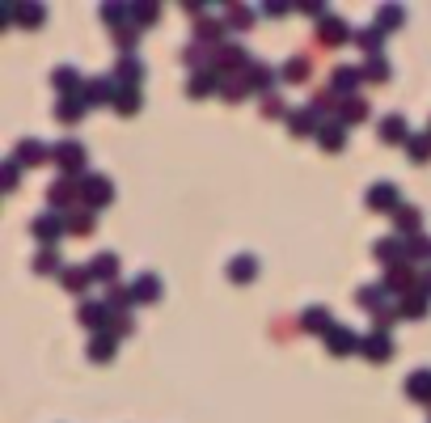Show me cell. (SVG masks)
Wrapping results in <instances>:
<instances>
[{
  "instance_id": "6da1fadb",
  "label": "cell",
  "mask_w": 431,
  "mask_h": 423,
  "mask_svg": "<svg viewBox=\"0 0 431 423\" xmlns=\"http://www.w3.org/2000/svg\"><path fill=\"white\" fill-rule=\"evenodd\" d=\"M368 208H372V212H398V208H402V203H398V186H394V182L368 186Z\"/></svg>"
},
{
  "instance_id": "7a4b0ae2",
  "label": "cell",
  "mask_w": 431,
  "mask_h": 423,
  "mask_svg": "<svg viewBox=\"0 0 431 423\" xmlns=\"http://www.w3.org/2000/svg\"><path fill=\"white\" fill-rule=\"evenodd\" d=\"M220 89V72L216 68H199L190 81H186V93L190 97H207V93H216Z\"/></svg>"
},
{
  "instance_id": "3957f363",
  "label": "cell",
  "mask_w": 431,
  "mask_h": 423,
  "mask_svg": "<svg viewBox=\"0 0 431 423\" xmlns=\"http://www.w3.org/2000/svg\"><path fill=\"white\" fill-rule=\"evenodd\" d=\"M55 161L72 174V178H80V165H85V148L76 144V140H63L59 148H55Z\"/></svg>"
},
{
  "instance_id": "277c9868",
  "label": "cell",
  "mask_w": 431,
  "mask_h": 423,
  "mask_svg": "<svg viewBox=\"0 0 431 423\" xmlns=\"http://www.w3.org/2000/svg\"><path fill=\"white\" fill-rule=\"evenodd\" d=\"M317 38H322L326 47H339V42H351V25H347L343 17H326V21H322V30H317Z\"/></svg>"
},
{
  "instance_id": "5b68a950",
  "label": "cell",
  "mask_w": 431,
  "mask_h": 423,
  "mask_svg": "<svg viewBox=\"0 0 431 423\" xmlns=\"http://www.w3.org/2000/svg\"><path fill=\"white\" fill-rule=\"evenodd\" d=\"M372 254H377L381 263L398 267V263H406V242H402V237H381V242L372 246Z\"/></svg>"
},
{
  "instance_id": "8992f818",
  "label": "cell",
  "mask_w": 431,
  "mask_h": 423,
  "mask_svg": "<svg viewBox=\"0 0 431 423\" xmlns=\"http://www.w3.org/2000/svg\"><path fill=\"white\" fill-rule=\"evenodd\" d=\"M360 352H364L368 360H377V364H381V360H389V356H394V343H389V335H385V330H372V335L360 343Z\"/></svg>"
},
{
  "instance_id": "52a82bcc",
  "label": "cell",
  "mask_w": 431,
  "mask_h": 423,
  "mask_svg": "<svg viewBox=\"0 0 431 423\" xmlns=\"http://www.w3.org/2000/svg\"><path fill=\"white\" fill-rule=\"evenodd\" d=\"M360 81H364V68H351V64H343V68H334V81H330V89L343 97V93H351Z\"/></svg>"
},
{
  "instance_id": "ba28073f",
  "label": "cell",
  "mask_w": 431,
  "mask_h": 423,
  "mask_svg": "<svg viewBox=\"0 0 431 423\" xmlns=\"http://www.w3.org/2000/svg\"><path fill=\"white\" fill-rule=\"evenodd\" d=\"M419 280H415V267L411 263H398V267H389V275H385V288L389 292H406V288H415Z\"/></svg>"
},
{
  "instance_id": "9c48e42d",
  "label": "cell",
  "mask_w": 431,
  "mask_h": 423,
  "mask_svg": "<svg viewBox=\"0 0 431 423\" xmlns=\"http://www.w3.org/2000/svg\"><path fill=\"white\" fill-rule=\"evenodd\" d=\"M326 352H330V356H347V352H356V335H351L347 326H330V335H326Z\"/></svg>"
},
{
  "instance_id": "30bf717a",
  "label": "cell",
  "mask_w": 431,
  "mask_h": 423,
  "mask_svg": "<svg viewBox=\"0 0 431 423\" xmlns=\"http://www.w3.org/2000/svg\"><path fill=\"white\" fill-rule=\"evenodd\" d=\"M381 140H385V144H411V140H406V119H402V114H385V119H381Z\"/></svg>"
},
{
  "instance_id": "8fae6325",
  "label": "cell",
  "mask_w": 431,
  "mask_h": 423,
  "mask_svg": "<svg viewBox=\"0 0 431 423\" xmlns=\"http://www.w3.org/2000/svg\"><path fill=\"white\" fill-rule=\"evenodd\" d=\"M114 72H119V81H123L127 89H135V85H140V76H144V64H140V55H123Z\"/></svg>"
},
{
  "instance_id": "7c38bea8",
  "label": "cell",
  "mask_w": 431,
  "mask_h": 423,
  "mask_svg": "<svg viewBox=\"0 0 431 423\" xmlns=\"http://www.w3.org/2000/svg\"><path fill=\"white\" fill-rule=\"evenodd\" d=\"M47 199H51L55 208H63V203H72V199H76V178H72V174H63L59 182H51V191H47Z\"/></svg>"
},
{
  "instance_id": "4fadbf2b",
  "label": "cell",
  "mask_w": 431,
  "mask_h": 423,
  "mask_svg": "<svg viewBox=\"0 0 431 423\" xmlns=\"http://www.w3.org/2000/svg\"><path fill=\"white\" fill-rule=\"evenodd\" d=\"M309 72H313V59H309V55H292V59L284 64V81H292V85L309 81Z\"/></svg>"
},
{
  "instance_id": "5bb4252c",
  "label": "cell",
  "mask_w": 431,
  "mask_h": 423,
  "mask_svg": "<svg viewBox=\"0 0 431 423\" xmlns=\"http://www.w3.org/2000/svg\"><path fill=\"white\" fill-rule=\"evenodd\" d=\"M110 195H114V186H110L106 178H85V199H89L93 208H102V203H110Z\"/></svg>"
},
{
  "instance_id": "9a60e30c",
  "label": "cell",
  "mask_w": 431,
  "mask_h": 423,
  "mask_svg": "<svg viewBox=\"0 0 431 423\" xmlns=\"http://www.w3.org/2000/svg\"><path fill=\"white\" fill-rule=\"evenodd\" d=\"M63 229H68V225H63L59 216H38V220H34V237H42L47 246H55V237H59Z\"/></svg>"
},
{
  "instance_id": "2e32d148",
  "label": "cell",
  "mask_w": 431,
  "mask_h": 423,
  "mask_svg": "<svg viewBox=\"0 0 431 423\" xmlns=\"http://www.w3.org/2000/svg\"><path fill=\"white\" fill-rule=\"evenodd\" d=\"M317 136H322V148H326V153H339V148L347 144V127H343V123H326Z\"/></svg>"
},
{
  "instance_id": "e0dca14e",
  "label": "cell",
  "mask_w": 431,
  "mask_h": 423,
  "mask_svg": "<svg viewBox=\"0 0 431 423\" xmlns=\"http://www.w3.org/2000/svg\"><path fill=\"white\" fill-rule=\"evenodd\" d=\"M254 271H258V263H254L250 254H241V258H233V263H229V280H233V284H250V280H254Z\"/></svg>"
},
{
  "instance_id": "ac0fdd59",
  "label": "cell",
  "mask_w": 431,
  "mask_h": 423,
  "mask_svg": "<svg viewBox=\"0 0 431 423\" xmlns=\"http://www.w3.org/2000/svg\"><path fill=\"white\" fill-rule=\"evenodd\" d=\"M241 64H245V51H241L237 42H224V47L216 51V72H220V68H241Z\"/></svg>"
},
{
  "instance_id": "d6986e66",
  "label": "cell",
  "mask_w": 431,
  "mask_h": 423,
  "mask_svg": "<svg viewBox=\"0 0 431 423\" xmlns=\"http://www.w3.org/2000/svg\"><path fill=\"white\" fill-rule=\"evenodd\" d=\"M38 161H47V148L38 140H21L17 144V165H38Z\"/></svg>"
},
{
  "instance_id": "ffe728a7",
  "label": "cell",
  "mask_w": 431,
  "mask_h": 423,
  "mask_svg": "<svg viewBox=\"0 0 431 423\" xmlns=\"http://www.w3.org/2000/svg\"><path fill=\"white\" fill-rule=\"evenodd\" d=\"M89 271H93V280H102V284H110V280L119 275V258H114V254H97Z\"/></svg>"
},
{
  "instance_id": "44dd1931",
  "label": "cell",
  "mask_w": 431,
  "mask_h": 423,
  "mask_svg": "<svg viewBox=\"0 0 431 423\" xmlns=\"http://www.w3.org/2000/svg\"><path fill=\"white\" fill-rule=\"evenodd\" d=\"M63 288H72V292H85L89 288V280H93V271L89 267H63Z\"/></svg>"
},
{
  "instance_id": "7402d4cb",
  "label": "cell",
  "mask_w": 431,
  "mask_h": 423,
  "mask_svg": "<svg viewBox=\"0 0 431 423\" xmlns=\"http://www.w3.org/2000/svg\"><path fill=\"white\" fill-rule=\"evenodd\" d=\"M80 322H85V326H106V322H110V305L85 301V305H80Z\"/></svg>"
},
{
  "instance_id": "603a6c76",
  "label": "cell",
  "mask_w": 431,
  "mask_h": 423,
  "mask_svg": "<svg viewBox=\"0 0 431 423\" xmlns=\"http://www.w3.org/2000/svg\"><path fill=\"white\" fill-rule=\"evenodd\" d=\"M406 394H411V398H419V403H431V373H427V369H419V373L406 381Z\"/></svg>"
},
{
  "instance_id": "cb8c5ba5",
  "label": "cell",
  "mask_w": 431,
  "mask_h": 423,
  "mask_svg": "<svg viewBox=\"0 0 431 423\" xmlns=\"http://www.w3.org/2000/svg\"><path fill=\"white\" fill-rule=\"evenodd\" d=\"M110 97H119L110 81H89V85H85V102H89V106H97V102H110Z\"/></svg>"
},
{
  "instance_id": "d4e9b609",
  "label": "cell",
  "mask_w": 431,
  "mask_h": 423,
  "mask_svg": "<svg viewBox=\"0 0 431 423\" xmlns=\"http://www.w3.org/2000/svg\"><path fill=\"white\" fill-rule=\"evenodd\" d=\"M288 127H292V136H309L317 127V114L313 110H292L288 114Z\"/></svg>"
},
{
  "instance_id": "484cf974",
  "label": "cell",
  "mask_w": 431,
  "mask_h": 423,
  "mask_svg": "<svg viewBox=\"0 0 431 423\" xmlns=\"http://www.w3.org/2000/svg\"><path fill=\"white\" fill-rule=\"evenodd\" d=\"M131 297H135V301H157V297H161V284H157V275H140V280L131 284Z\"/></svg>"
},
{
  "instance_id": "4316f807",
  "label": "cell",
  "mask_w": 431,
  "mask_h": 423,
  "mask_svg": "<svg viewBox=\"0 0 431 423\" xmlns=\"http://www.w3.org/2000/svg\"><path fill=\"white\" fill-rule=\"evenodd\" d=\"M301 326H305V330H326V335H330V314H326L322 305H313V309L301 314Z\"/></svg>"
},
{
  "instance_id": "83f0119b",
  "label": "cell",
  "mask_w": 431,
  "mask_h": 423,
  "mask_svg": "<svg viewBox=\"0 0 431 423\" xmlns=\"http://www.w3.org/2000/svg\"><path fill=\"white\" fill-rule=\"evenodd\" d=\"M80 110H85V102H80V97H59L55 119H59V123H76V119H80Z\"/></svg>"
},
{
  "instance_id": "f1b7e54d",
  "label": "cell",
  "mask_w": 431,
  "mask_h": 423,
  "mask_svg": "<svg viewBox=\"0 0 431 423\" xmlns=\"http://www.w3.org/2000/svg\"><path fill=\"white\" fill-rule=\"evenodd\" d=\"M114 356V339L110 335H93V343H89V360H110Z\"/></svg>"
},
{
  "instance_id": "f546056e",
  "label": "cell",
  "mask_w": 431,
  "mask_h": 423,
  "mask_svg": "<svg viewBox=\"0 0 431 423\" xmlns=\"http://www.w3.org/2000/svg\"><path fill=\"white\" fill-rule=\"evenodd\" d=\"M356 42H360V47H364V51L372 55V51H381L385 34H381V25H368V30H360V38H356Z\"/></svg>"
},
{
  "instance_id": "4dcf8cb0",
  "label": "cell",
  "mask_w": 431,
  "mask_h": 423,
  "mask_svg": "<svg viewBox=\"0 0 431 423\" xmlns=\"http://www.w3.org/2000/svg\"><path fill=\"white\" fill-rule=\"evenodd\" d=\"M199 42H216V47H224V25H216V21H199Z\"/></svg>"
},
{
  "instance_id": "1f68e13d",
  "label": "cell",
  "mask_w": 431,
  "mask_h": 423,
  "mask_svg": "<svg viewBox=\"0 0 431 423\" xmlns=\"http://www.w3.org/2000/svg\"><path fill=\"white\" fill-rule=\"evenodd\" d=\"M364 81H377V85H381V81H389V64H385L381 55H377V59H368V64H364Z\"/></svg>"
},
{
  "instance_id": "d6a6232c",
  "label": "cell",
  "mask_w": 431,
  "mask_h": 423,
  "mask_svg": "<svg viewBox=\"0 0 431 423\" xmlns=\"http://www.w3.org/2000/svg\"><path fill=\"white\" fill-rule=\"evenodd\" d=\"M245 81H250V89H267V85H271V68H267V64H250Z\"/></svg>"
},
{
  "instance_id": "836d02e7",
  "label": "cell",
  "mask_w": 431,
  "mask_h": 423,
  "mask_svg": "<svg viewBox=\"0 0 431 423\" xmlns=\"http://www.w3.org/2000/svg\"><path fill=\"white\" fill-rule=\"evenodd\" d=\"M119 114H135L140 110V89H119Z\"/></svg>"
},
{
  "instance_id": "e575fe53",
  "label": "cell",
  "mask_w": 431,
  "mask_h": 423,
  "mask_svg": "<svg viewBox=\"0 0 431 423\" xmlns=\"http://www.w3.org/2000/svg\"><path fill=\"white\" fill-rule=\"evenodd\" d=\"M394 216H398V229H402V233H411V237L419 233V212H415V208H398Z\"/></svg>"
},
{
  "instance_id": "d590c367",
  "label": "cell",
  "mask_w": 431,
  "mask_h": 423,
  "mask_svg": "<svg viewBox=\"0 0 431 423\" xmlns=\"http://www.w3.org/2000/svg\"><path fill=\"white\" fill-rule=\"evenodd\" d=\"M423 314H427V297H415V301H406V297H402L398 318H423Z\"/></svg>"
},
{
  "instance_id": "8d00e7d4",
  "label": "cell",
  "mask_w": 431,
  "mask_h": 423,
  "mask_svg": "<svg viewBox=\"0 0 431 423\" xmlns=\"http://www.w3.org/2000/svg\"><path fill=\"white\" fill-rule=\"evenodd\" d=\"M157 17H161V8H157V4H140V8H131V21H135V30H140V25H152Z\"/></svg>"
},
{
  "instance_id": "74e56055",
  "label": "cell",
  "mask_w": 431,
  "mask_h": 423,
  "mask_svg": "<svg viewBox=\"0 0 431 423\" xmlns=\"http://www.w3.org/2000/svg\"><path fill=\"white\" fill-rule=\"evenodd\" d=\"M55 89H80V76H76V68H55Z\"/></svg>"
},
{
  "instance_id": "f35d334b",
  "label": "cell",
  "mask_w": 431,
  "mask_h": 423,
  "mask_svg": "<svg viewBox=\"0 0 431 423\" xmlns=\"http://www.w3.org/2000/svg\"><path fill=\"white\" fill-rule=\"evenodd\" d=\"M364 114H368V106H364L360 97H347V102H343V123H360Z\"/></svg>"
},
{
  "instance_id": "ab89813d",
  "label": "cell",
  "mask_w": 431,
  "mask_h": 423,
  "mask_svg": "<svg viewBox=\"0 0 431 423\" xmlns=\"http://www.w3.org/2000/svg\"><path fill=\"white\" fill-rule=\"evenodd\" d=\"M423 254H431V242L423 233H415V237L406 242V263H411V258H423Z\"/></svg>"
},
{
  "instance_id": "60d3db41",
  "label": "cell",
  "mask_w": 431,
  "mask_h": 423,
  "mask_svg": "<svg viewBox=\"0 0 431 423\" xmlns=\"http://www.w3.org/2000/svg\"><path fill=\"white\" fill-rule=\"evenodd\" d=\"M406 148H411V157H415V161H427V157H431V136H411V144H406Z\"/></svg>"
},
{
  "instance_id": "b9f144b4",
  "label": "cell",
  "mask_w": 431,
  "mask_h": 423,
  "mask_svg": "<svg viewBox=\"0 0 431 423\" xmlns=\"http://www.w3.org/2000/svg\"><path fill=\"white\" fill-rule=\"evenodd\" d=\"M262 114H267V119H279V114H288L284 97H275V93H262Z\"/></svg>"
},
{
  "instance_id": "7bdbcfd3",
  "label": "cell",
  "mask_w": 431,
  "mask_h": 423,
  "mask_svg": "<svg viewBox=\"0 0 431 423\" xmlns=\"http://www.w3.org/2000/svg\"><path fill=\"white\" fill-rule=\"evenodd\" d=\"M229 25L250 30V25H254V13H250V8H229Z\"/></svg>"
},
{
  "instance_id": "ee69618b",
  "label": "cell",
  "mask_w": 431,
  "mask_h": 423,
  "mask_svg": "<svg viewBox=\"0 0 431 423\" xmlns=\"http://www.w3.org/2000/svg\"><path fill=\"white\" fill-rule=\"evenodd\" d=\"M220 93H224V97H241V93H250V81H245V76L224 81V85H220Z\"/></svg>"
},
{
  "instance_id": "f6af8a7d",
  "label": "cell",
  "mask_w": 431,
  "mask_h": 423,
  "mask_svg": "<svg viewBox=\"0 0 431 423\" xmlns=\"http://www.w3.org/2000/svg\"><path fill=\"white\" fill-rule=\"evenodd\" d=\"M63 225H68L72 233H89V225H93V216H89V212H76V216H63Z\"/></svg>"
},
{
  "instance_id": "bcb514c9",
  "label": "cell",
  "mask_w": 431,
  "mask_h": 423,
  "mask_svg": "<svg viewBox=\"0 0 431 423\" xmlns=\"http://www.w3.org/2000/svg\"><path fill=\"white\" fill-rule=\"evenodd\" d=\"M356 301H360V305H372V309H377V305H381V288H377V284H364V288L356 292Z\"/></svg>"
},
{
  "instance_id": "7dc6e473",
  "label": "cell",
  "mask_w": 431,
  "mask_h": 423,
  "mask_svg": "<svg viewBox=\"0 0 431 423\" xmlns=\"http://www.w3.org/2000/svg\"><path fill=\"white\" fill-rule=\"evenodd\" d=\"M102 17H106L110 25H123V17H131V8H123V4H106V8H102Z\"/></svg>"
},
{
  "instance_id": "c3c4849f",
  "label": "cell",
  "mask_w": 431,
  "mask_h": 423,
  "mask_svg": "<svg viewBox=\"0 0 431 423\" xmlns=\"http://www.w3.org/2000/svg\"><path fill=\"white\" fill-rule=\"evenodd\" d=\"M55 263H59V258H55V250H42V254L34 258V271H55Z\"/></svg>"
},
{
  "instance_id": "681fc988",
  "label": "cell",
  "mask_w": 431,
  "mask_h": 423,
  "mask_svg": "<svg viewBox=\"0 0 431 423\" xmlns=\"http://www.w3.org/2000/svg\"><path fill=\"white\" fill-rule=\"evenodd\" d=\"M140 38V30H131V25H119V47H131Z\"/></svg>"
},
{
  "instance_id": "f907efd6",
  "label": "cell",
  "mask_w": 431,
  "mask_h": 423,
  "mask_svg": "<svg viewBox=\"0 0 431 423\" xmlns=\"http://www.w3.org/2000/svg\"><path fill=\"white\" fill-rule=\"evenodd\" d=\"M398 21H402V8H385L381 13V25H398Z\"/></svg>"
},
{
  "instance_id": "816d5d0a",
  "label": "cell",
  "mask_w": 431,
  "mask_h": 423,
  "mask_svg": "<svg viewBox=\"0 0 431 423\" xmlns=\"http://www.w3.org/2000/svg\"><path fill=\"white\" fill-rule=\"evenodd\" d=\"M4 182H8V191L17 186V161H8V165H4Z\"/></svg>"
},
{
  "instance_id": "f5cc1de1",
  "label": "cell",
  "mask_w": 431,
  "mask_h": 423,
  "mask_svg": "<svg viewBox=\"0 0 431 423\" xmlns=\"http://www.w3.org/2000/svg\"><path fill=\"white\" fill-rule=\"evenodd\" d=\"M110 301H114V305H127V301H135V297H131V292H123V288H114V292H110Z\"/></svg>"
},
{
  "instance_id": "db71d44e",
  "label": "cell",
  "mask_w": 431,
  "mask_h": 423,
  "mask_svg": "<svg viewBox=\"0 0 431 423\" xmlns=\"http://www.w3.org/2000/svg\"><path fill=\"white\" fill-rule=\"evenodd\" d=\"M262 13H267V17H284V4H279V0H271V4L262 8Z\"/></svg>"
},
{
  "instance_id": "11a10c76",
  "label": "cell",
  "mask_w": 431,
  "mask_h": 423,
  "mask_svg": "<svg viewBox=\"0 0 431 423\" xmlns=\"http://www.w3.org/2000/svg\"><path fill=\"white\" fill-rule=\"evenodd\" d=\"M419 288H423V297H431V271H427V280H423Z\"/></svg>"
}]
</instances>
